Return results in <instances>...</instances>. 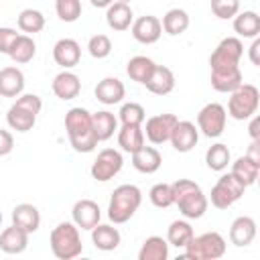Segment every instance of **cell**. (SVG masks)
Instances as JSON below:
<instances>
[{
  "instance_id": "36",
  "label": "cell",
  "mask_w": 260,
  "mask_h": 260,
  "mask_svg": "<svg viewBox=\"0 0 260 260\" xmlns=\"http://www.w3.org/2000/svg\"><path fill=\"white\" fill-rule=\"evenodd\" d=\"M154 65H156V63H154L152 59H148V57H144V55H136V57H132V59L128 61L126 73H128L130 79H134V81H138V83H144V81L148 79V75L152 73Z\"/></svg>"
},
{
  "instance_id": "35",
  "label": "cell",
  "mask_w": 260,
  "mask_h": 260,
  "mask_svg": "<svg viewBox=\"0 0 260 260\" xmlns=\"http://www.w3.org/2000/svg\"><path fill=\"white\" fill-rule=\"evenodd\" d=\"M193 236H195L193 234V228L185 219H175L169 225V230H167V242L171 246H175V248H185Z\"/></svg>"
},
{
  "instance_id": "21",
  "label": "cell",
  "mask_w": 260,
  "mask_h": 260,
  "mask_svg": "<svg viewBox=\"0 0 260 260\" xmlns=\"http://www.w3.org/2000/svg\"><path fill=\"white\" fill-rule=\"evenodd\" d=\"M28 246V232L18 225H10L0 234V250L6 254H20Z\"/></svg>"
},
{
  "instance_id": "4",
  "label": "cell",
  "mask_w": 260,
  "mask_h": 260,
  "mask_svg": "<svg viewBox=\"0 0 260 260\" xmlns=\"http://www.w3.org/2000/svg\"><path fill=\"white\" fill-rule=\"evenodd\" d=\"M49 244H51V252L59 260H71L83 252L79 228L71 221H61L57 228H53Z\"/></svg>"
},
{
  "instance_id": "43",
  "label": "cell",
  "mask_w": 260,
  "mask_h": 260,
  "mask_svg": "<svg viewBox=\"0 0 260 260\" xmlns=\"http://www.w3.org/2000/svg\"><path fill=\"white\" fill-rule=\"evenodd\" d=\"M211 10L221 20L234 18L240 10V0H211Z\"/></svg>"
},
{
  "instance_id": "12",
  "label": "cell",
  "mask_w": 260,
  "mask_h": 260,
  "mask_svg": "<svg viewBox=\"0 0 260 260\" xmlns=\"http://www.w3.org/2000/svg\"><path fill=\"white\" fill-rule=\"evenodd\" d=\"M177 116L175 114H158L146 120V128H144V136L152 142V144H165L171 138V132L177 124Z\"/></svg>"
},
{
  "instance_id": "9",
  "label": "cell",
  "mask_w": 260,
  "mask_h": 260,
  "mask_svg": "<svg viewBox=\"0 0 260 260\" xmlns=\"http://www.w3.org/2000/svg\"><path fill=\"white\" fill-rule=\"evenodd\" d=\"M246 187L232 175V173H225L217 179V183L211 187V193H209V199H211V205L217 207V209H228L230 205H234L242 195H244Z\"/></svg>"
},
{
  "instance_id": "5",
  "label": "cell",
  "mask_w": 260,
  "mask_h": 260,
  "mask_svg": "<svg viewBox=\"0 0 260 260\" xmlns=\"http://www.w3.org/2000/svg\"><path fill=\"white\" fill-rule=\"evenodd\" d=\"M41 108H43V102L39 95H35V93L18 95V100L10 106V110L6 114V122L16 132H28V130H32Z\"/></svg>"
},
{
  "instance_id": "34",
  "label": "cell",
  "mask_w": 260,
  "mask_h": 260,
  "mask_svg": "<svg viewBox=\"0 0 260 260\" xmlns=\"http://www.w3.org/2000/svg\"><path fill=\"white\" fill-rule=\"evenodd\" d=\"M35 53H37L35 41L28 35H18V39L12 43V47L8 51V57L14 63H28L35 57Z\"/></svg>"
},
{
  "instance_id": "10",
  "label": "cell",
  "mask_w": 260,
  "mask_h": 260,
  "mask_svg": "<svg viewBox=\"0 0 260 260\" xmlns=\"http://www.w3.org/2000/svg\"><path fill=\"white\" fill-rule=\"evenodd\" d=\"M225 108L217 102L203 106L197 114V130H201L207 138H217L225 130Z\"/></svg>"
},
{
  "instance_id": "13",
  "label": "cell",
  "mask_w": 260,
  "mask_h": 260,
  "mask_svg": "<svg viewBox=\"0 0 260 260\" xmlns=\"http://www.w3.org/2000/svg\"><path fill=\"white\" fill-rule=\"evenodd\" d=\"M169 140H171V144H173V148L177 152H189L199 140V130L189 120H181V122L177 120Z\"/></svg>"
},
{
  "instance_id": "33",
  "label": "cell",
  "mask_w": 260,
  "mask_h": 260,
  "mask_svg": "<svg viewBox=\"0 0 260 260\" xmlns=\"http://www.w3.org/2000/svg\"><path fill=\"white\" fill-rule=\"evenodd\" d=\"M162 30L171 37H177L181 32L187 30L189 26V14L183 10V8H171L165 16H162V22H160Z\"/></svg>"
},
{
  "instance_id": "32",
  "label": "cell",
  "mask_w": 260,
  "mask_h": 260,
  "mask_svg": "<svg viewBox=\"0 0 260 260\" xmlns=\"http://www.w3.org/2000/svg\"><path fill=\"white\" fill-rule=\"evenodd\" d=\"M169 258V242L160 236H150L142 242L138 252V260H167Z\"/></svg>"
},
{
  "instance_id": "3",
  "label": "cell",
  "mask_w": 260,
  "mask_h": 260,
  "mask_svg": "<svg viewBox=\"0 0 260 260\" xmlns=\"http://www.w3.org/2000/svg\"><path fill=\"white\" fill-rule=\"evenodd\" d=\"M142 203V191L136 185H120L108 203V217L114 223H126Z\"/></svg>"
},
{
  "instance_id": "44",
  "label": "cell",
  "mask_w": 260,
  "mask_h": 260,
  "mask_svg": "<svg viewBox=\"0 0 260 260\" xmlns=\"http://www.w3.org/2000/svg\"><path fill=\"white\" fill-rule=\"evenodd\" d=\"M16 39H18V32L14 28L0 26V53H6L8 55V51H10V47H12V43Z\"/></svg>"
},
{
  "instance_id": "28",
  "label": "cell",
  "mask_w": 260,
  "mask_h": 260,
  "mask_svg": "<svg viewBox=\"0 0 260 260\" xmlns=\"http://www.w3.org/2000/svg\"><path fill=\"white\" fill-rule=\"evenodd\" d=\"M118 144L126 152H136L140 146H144V130L138 124H122L118 130Z\"/></svg>"
},
{
  "instance_id": "17",
  "label": "cell",
  "mask_w": 260,
  "mask_h": 260,
  "mask_svg": "<svg viewBox=\"0 0 260 260\" xmlns=\"http://www.w3.org/2000/svg\"><path fill=\"white\" fill-rule=\"evenodd\" d=\"M256 238V221L250 215H240L232 221L230 225V240L234 246L244 248L248 244H252Z\"/></svg>"
},
{
  "instance_id": "46",
  "label": "cell",
  "mask_w": 260,
  "mask_h": 260,
  "mask_svg": "<svg viewBox=\"0 0 260 260\" xmlns=\"http://www.w3.org/2000/svg\"><path fill=\"white\" fill-rule=\"evenodd\" d=\"M258 51H260V39H254V43L250 45V61H252V65H260Z\"/></svg>"
},
{
  "instance_id": "37",
  "label": "cell",
  "mask_w": 260,
  "mask_h": 260,
  "mask_svg": "<svg viewBox=\"0 0 260 260\" xmlns=\"http://www.w3.org/2000/svg\"><path fill=\"white\" fill-rule=\"evenodd\" d=\"M205 162L211 171H225L228 165L232 162V154H230V148L221 142L217 144H211L205 152Z\"/></svg>"
},
{
  "instance_id": "1",
  "label": "cell",
  "mask_w": 260,
  "mask_h": 260,
  "mask_svg": "<svg viewBox=\"0 0 260 260\" xmlns=\"http://www.w3.org/2000/svg\"><path fill=\"white\" fill-rule=\"evenodd\" d=\"M65 130L73 150L91 152L98 146V136L93 132L91 114L85 108H71L65 114Z\"/></svg>"
},
{
  "instance_id": "45",
  "label": "cell",
  "mask_w": 260,
  "mask_h": 260,
  "mask_svg": "<svg viewBox=\"0 0 260 260\" xmlns=\"http://www.w3.org/2000/svg\"><path fill=\"white\" fill-rule=\"evenodd\" d=\"M14 148V138L8 130L0 128V156H6L8 152H12Z\"/></svg>"
},
{
  "instance_id": "26",
  "label": "cell",
  "mask_w": 260,
  "mask_h": 260,
  "mask_svg": "<svg viewBox=\"0 0 260 260\" xmlns=\"http://www.w3.org/2000/svg\"><path fill=\"white\" fill-rule=\"evenodd\" d=\"M106 20H108V26L112 30H126V28H130V24L134 20V14H132V8L126 2H112L108 6Z\"/></svg>"
},
{
  "instance_id": "50",
  "label": "cell",
  "mask_w": 260,
  "mask_h": 260,
  "mask_svg": "<svg viewBox=\"0 0 260 260\" xmlns=\"http://www.w3.org/2000/svg\"><path fill=\"white\" fill-rule=\"evenodd\" d=\"M118 2H126V4H128V2H130V0H118Z\"/></svg>"
},
{
  "instance_id": "22",
  "label": "cell",
  "mask_w": 260,
  "mask_h": 260,
  "mask_svg": "<svg viewBox=\"0 0 260 260\" xmlns=\"http://www.w3.org/2000/svg\"><path fill=\"white\" fill-rule=\"evenodd\" d=\"M126 89H124V83L118 79V77H104L98 85H95V98L98 102L106 104V106H114V104H120L122 98H124Z\"/></svg>"
},
{
  "instance_id": "29",
  "label": "cell",
  "mask_w": 260,
  "mask_h": 260,
  "mask_svg": "<svg viewBox=\"0 0 260 260\" xmlns=\"http://www.w3.org/2000/svg\"><path fill=\"white\" fill-rule=\"evenodd\" d=\"M234 30L244 39H256L260 32V16L254 10H244L234 16Z\"/></svg>"
},
{
  "instance_id": "15",
  "label": "cell",
  "mask_w": 260,
  "mask_h": 260,
  "mask_svg": "<svg viewBox=\"0 0 260 260\" xmlns=\"http://www.w3.org/2000/svg\"><path fill=\"white\" fill-rule=\"evenodd\" d=\"M71 215H73V223L79 230H91L93 225L100 223L102 211H100V207H98L95 201H91V199H79V201H75V205L71 209Z\"/></svg>"
},
{
  "instance_id": "14",
  "label": "cell",
  "mask_w": 260,
  "mask_h": 260,
  "mask_svg": "<svg viewBox=\"0 0 260 260\" xmlns=\"http://www.w3.org/2000/svg\"><path fill=\"white\" fill-rule=\"evenodd\" d=\"M162 35V26H160V20L152 14H144L140 18H136L132 22V37L142 43V45H152L160 39Z\"/></svg>"
},
{
  "instance_id": "19",
  "label": "cell",
  "mask_w": 260,
  "mask_h": 260,
  "mask_svg": "<svg viewBox=\"0 0 260 260\" xmlns=\"http://www.w3.org/2000/svg\"><path fill=\"white\" fill-rule=\"evenodd\" d=\"M51 89H53V93L59 98V100H73V98H77L79 95V91H81V81H79V77L75 75V73H71V71H61L59 75H55V79H53V83H51Z\"/></svg>"
},
{
  "instance_id": "41",
  "label": "cell",
  "mask_w": 260,
  "mask_h": 260,
  "mask_svg": "<svg viewBox=\"0 0 260 260\" xmlns=\"http://www.w3.org/2000/svg\"><path fill=\"white\" fill-rule=\"evenodd\" d=\"M144 118H146V112L136 102H128V104H124L120 108V120H122V124H138L140 126L144 122Z\"/></svg>"
},
{
  "instance_id": "6",
  "label": "cell",
  "mask_w": 260,
  "mask_h": 260,
  "mask_svg": "<svg viewBox=\"0 0 260 260\" xmlns=\"http://www.w3.org/2000/svg\"><path fill=\"white\" fill-rule=\"evenodd\" d=\"M225 254V240L217 232H205L201 236H193L185 246V258L191 260H217Z\"/></svg>"
},
{
  "instance_id": "40",
  "label": "cell",
  "mask_w": 260,
  "mask_h": 260,
  "mask_svg": "<svg viewBox=\"0 0 260 260\" xmlns=\"http://www.w3.org/2000/svg\"><path fill=\"white\" fill-rule=\"evenodd\" d=\"M55 10L63 22H75L81 16V2L79 0H57Z\"/></svg>"
},
{
  "instance_id": "11",
  "label": "cell",
  "mask_w": 260,
  "mask_h": 260,
  "mask_svg": "<svg viewBox=\"0 0 260 260\" xmlns=\"http://www.w3.org/2000/svg\"><path fill=\"white\" fill-rule=\"evenodd\" d=\"M122 165H124V158L118 150L114 148H104L98 158L93 160L91 165V177L100 183H106L110 179H114L120 171H122Z\"/></svg>"
},
{
  "instance_id": "30",
  "label": "cell",
  "mask_w": 260,
  "mask_h": 260,
  "mask_svg": "<svg viewBox=\"0 0 260 260\" xmlns=\"http://www.w3.org/2000/svg\"><path fill=\"white\" fill-rule=\"evenodd\" d=\"M91 124H93V132L98 136V142L102 140H108L114 136V132L118 130V120L112 112L108 110H102V112H95L91 114Z\"/></svg>"
},
{
  "instance_id": "51",
  "label": "cell",
  "mask_w": 260,
  "mask_h": 260,
  "mask_svg": "<svg viewBox=\"0 0 260 260\" xmlns=\"http://www.w3.org/2000/svg\"><path fill=\"white\" fill-rule=\"evenodd\" d=\"M0 223H2V211H0Z\"/></svg>"
},
{
  "instance_id": "2",
  "label": "cell",
  "mask_w": 260,
  "mask_h": 260,
  "mask_svg": "<svg viewBox=\"0 0 260 260\" xmlns=\"http://www.w3.org/2000/svg\"><path fill=\"white\" fill-rule=\"evenodd\" d=\"M173 189V203L179 207V211L183 213V217L187 219H199L203 217V213L207 211V197L203 195L201 187L195 181L189 179H177L175 183H171Z\"/></svg>"
},
{
  "instance_id": "16",
  "label": "cell",
  "mask_w": 260,
  "mask_h": 260,
  "mask_svg": "<svg viewBox=\"0 0 260 260\" xmlns=\"http://www.w3.org/2000/svg\"><path fill=\"white\" fill-rule=\"evenodd\" d=\"M53 59L63 69L75 67L81 59V47L75 39H59L53 47Z\"/></svg>"
},
{
  "instance_id": "31",
  "label": "cell",
  "mask_w": 260,
  "mask_h": 260,
  "mask_svg": "<svg viewBox=\"0 0 260 260\" xmlns=\"http://www.w3.org/2000/svg\"><path fill=\"white\" fill-rule=\"evenodd\" d=\"M244 83L242 71L232 69V71H211V87L221 93H232L238 85Z\"/></svg>"
},
{
  "instance_id": "49",
  "label": "cell",
  "mask_w": 260,
  "mask_h": 260,
  "mask_svg": "<svg viewBox=\"0 0 260 260\" xmlns=\"http://www.w3.org/2000/svg\"><path fill=\"white\" fill-rule=\"evenodd\" d=\"M91 2V6H95V8H108L114 0H89Z\"/></svg>"
},
{
  "instance_id": "18",
  "label": "cell",
  "mask_w": 260,
  "mask_h": 260,
  "mask_svg": "<svg viewBox=\"0 0 260 260\" xmlns=\"http://www.w3.org/2000/svg\"><path fill=\"white\" fill-rule=\"evenodd\" d=\"M142 85H146V89L156 93V95H167V93H171L175 89V75H173V71L169 67L154 65L152 73L148 75V79Z\"/></svg>"
},
{
  "instance_id": "48",
  "label": "cell",
  "mask_w": 260,
  "mask_h": 260,
  "mask_svg": "<svg viewBox=\"0 0 260 260\" xmlns=\"http://www.w3.org/2000/svg\"><path fill=\"white\" fill-rule=\"evenodd\" d=\"M258 124H260V120L258 118H252V122H250V136H252V140H258L260 138V132H258Z\"/></svg>"
},
{
  "instance_id": "8",
  "label": "cell",
  "mask_w": 260,
  "mask_h": 260,
  "mask_svg": "<svg viewBox=\"0 0 260 260\" xmlns=\"http://www.w3.org/2000/svg\"><path fill=\"white\" fill-rule=\"evenodd\" d=\"M244 53V45L238 37H225L219 41V45L213 49L209 57L211 71H232L240 69V59Z\"/></svg>"
},
{
  "instance_id": "24",
  "label": "cell",
  "mask_w": 260,
  "mask_h": 260,
  "mask_svg": "<svg viewBox=\"0 0 260 260\" xmlns=\"http://www.w3.org/2000/svg\"><path fill=\"white\" fill-rule=\"evenodd\" d=\"M12 223L22 228L24 232L32 234L41 225V213H39V209L32 203H18L12 209Z\"/></svg>"
},
{
  "instance_id": "23",
  "label": "cell",
  "mask_w": 260,
  "mask_h": 260,
  "mask_svg": "<svg viewBox=\"0 0 260 260\" xmlns=\"http://www.w3.org/2000/svg\"><path fill=\"white\" fill-rule=\"evenodd\" d=\"M24 89V75L18 67H4L0 69V95L4 98H18Z\"/></svg>"
},
{
  "instance_id": "39",
  "label": "cell",
  "mask_w": 260,
  "mask_h": 260,
  "mask_svg": "<svg viewBox=\"0 0 260 260\" xmlns=\"http://www.w3.org/2000/svg\"><path fill=\"white\" fill-rule=\"evenodd\" d=\"M148 197H150V203L154 205V207H160V209H165V207H171L173 205V189H171V185L169 183H156L150 191H148Z\"/></svg>"
},
{
  "instance_id": "47",
  "label": "cell",
  "mask_w": 260,
  "mask_h": 260,
  "mask_svg": "<svg viewBox=\"0 0 260 260\" xmlns=\"http://www.w3.org/2000/svg\"><path fill=\"white\" fill-rule=\"evenodd\" d=\"M248 158H252L254 162H260V152H258V140H252L250 148H248Z\"/></svg>"
},
{
  "instance_id": "20",
  "label": "cell",
  "mask_w": 260,
  "mask_h": 260,
  "mask_svg": "<svg viewBox=\"0 0 260 260\" xmlns=\"http://www.w3.org/2000/svg\"><path fill=\"white\" fill-rule=\"evenodd\" d=\"M132 165L136 171L144 175H152L160 169L162 156L154 146H140L136 152H132Z\"/></svg>"
},
{
  "instance_id": "38",
  "label": "cell",
  "mask_w": 260,
  "mask_h": 260,
  "mask_svg": "<svg viewBox=\"0 0 260 260\" xmlns=\"http://www.w3.org/2000/svg\"><path fill=\"white\" fill-rule=\"evenodd\" d=\"M18 28L26 35H35V32H41L45 28V16L41 10H35V8H24L20 10L18 14Z\"/></svg>"
},
{
  "instance_id": "25",
  "label": "cell",
  "mask_w": 260,
  "mask_h": 260,
  "mask_svg": "<svg viewBox=\"0 0 260 260\" xmlns=\"http://www.w3.org/2000/svg\"><path fill=\"white\" fill-rule=\"evenodd\" d=\"M91 242L98 250L112 252L120 246V232L108 223H98L91 228Z\"/></svg>"
},
{
  "instance_id": "7",
  "label": "cell",
  "mask_w": 260,
  "mask_h": 260,
  "mask_svg": "<svg viewBox=\"0 0 260 260\" xmlns=\"http://www.w3.org/2000/svg\"><path fill=\"white\" fill-rule=\"evenodd\" d=\"M258 102H260V91L256 85L252 83H242L238 85L228 102V114L234 120H248L256 114L258 110Z\"/></svg>"
},
{
  "instance_id": "27",
  "label": "cell",
  "mask_w": 260,
  "mask_h": 260,
  "mask_svg": "<svg viewBox=\"0 0 260 260\" xmlns=\"http://www.w3.org/2000/svg\"><path fill=\"white\" fill-rule=\"evenodd\" d=\"M244 187H250L256 183L258 175H260V162H254L252 158H248L246 154L236 158V162H232V171H230Z\"/></svg>"
},
{
  "instance_id": "42",
  "label": "cell",
  "mask_w": 260,
  "mask_h": 260,
  "mask_svg": "<svg viewBox=\"0 0 260 260\" xmlns=\"http://www.w3.org/2000/svg\"><path fill=\"white\" fill-rule=\"evenodd\" d=\"M87 49L93 59H106L112 53V41L106 35H93L87 43Z\"/></svg>"
}]
</instances>
